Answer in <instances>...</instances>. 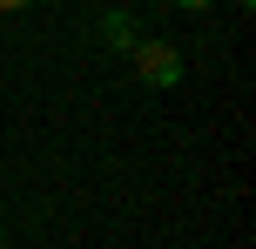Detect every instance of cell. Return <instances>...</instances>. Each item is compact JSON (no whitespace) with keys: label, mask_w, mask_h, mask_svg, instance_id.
<instances>
[{"label":"cell","mask_w":256,"mask_h":249,"mask_svg":"<svg viewBox=\"0 0 256 249\" xmlns=\"http://www.w3.org/2000/svg\"><path fill=\"white\" fill-rule=\"evenodd\" d=\"M128 54H135V74L148 81V88H176L182 81V54L168 47V40H135Z\"/></svg>","instance_id":"6da1fadb"},{"label":"cell","mask_w":256,"mask_h":249,"mask_svg":"<svg viewBox=\"0 0 256 249\" xmlns=\"http://www.w3.org/2000/svg\"><path fill=\"white\" fill-rule=\"evenodd\" d=\"M102 40H108V47H135V20H128V13H102Z\"/></svg>","instance_id":"7a4b0ae2"},{"label":"cell","mask_w":256,"mask_h":249,"mask_svg":"<svg viewBox=\"0 0 256 249\" xmlns=\"http://www.w3.org/2000/svg\"><path fill=\"white\" fill-rule=\"evenodd\" d=\"M176 7H189V13H202V7H216V0H176Z\"/></svg>","instance_id":"3957f363"},{"label":"cell","mask_w":256,"mask_h":249,"mask_svg":"<svg viewBox=\"0 0 256 249\" xmlns=\"http://www.w3.org/2000/svg\"><path fill=\"white\" fill-rule=\"evenodd\" d=\"M20 7H27V0H0V13H20Z\"/></svg>","instance_id":"277c9868"},{"label":"cell","mask_w":256,"mask_h":249,"mask_svg":"<svg viewBox=\"0 0 256 249\" xmlns=\"http://www.w3.org/2000/svg\"><path fill=\"white\" fill-rule=\"evenodd\" d=\"M236 7H250V0H236Z\"/></svg>","instance_id":"5b68a950"}]
</instances>
